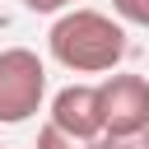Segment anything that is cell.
Masks as SVG:
<instances>
[{"label":"cell","instance_id":"cell-1","mask_svg":"<svg viewBox=\"0 0 149 149\" xmlns=\"http://www.w3.org/2000/svg\"><path fill=\"white\" fill-rule=\"evenodd\" d=\"M126 28L102 14V9H65L51 33H47V51L56 65H65L70 74H107L126 61Z\"/></svg>","mask_w":149,"mask_h":149},{"label":"cell","instance_id":"cell-3","mask_svg":"<svg viewBox=\"0 0 149 149\" xmlns=\"http://www.w3.org/2000/svg\"><path fill=\"white\" fill-rule=\"evenodd\" d=\"M98 112L102 135H130L149 126V79L144 74H107L98 84Z\"/></svg>","mask_w":149,"mask_h":149},{"label":"cell","instance_id":"cell-8","mask_svg":"<svg viewBox=\"0 0 149 149\" xmlns=\"http://www.w3.org/2000/svg\"><path fill=\"white\" fill-rule=\"evenodd\" d=\"M33 14H65V9H74V0H23Z\"/></svg>","mask_w":149,"mask_h":149},{"label":"cell","instance_id":"cell-2","mask_svg":"<svg viewBox=\"0 0 149 149\" xmlns=\"http://www.w3.org/2000/svg\"><path fill=\"white\" fill-rule=\"evenodd\" d=\"M47 102V65L28 47L0 51V126H23Z\"/></svg>","mask_w":149,"mask_h":149},{"label":"cell","instance_id":"cell-6","mask_svg":"<svg viewBox=\"0 0 149 149\" xmlns=\"http://www.w3.org/2000/svg\"><path fill=\"white\" fill-rule=\"evenodd\" d=\"M112 14H116V23L149 28V0H112Z\"/></svg>","mask_w":149,"mask_h":149},{"label":"cell","instance_id":"cell-5","mask_svg":"<svg viewBox=\"0 0 149 149\" xmlns=\"http://www.w3.org/2000/svg\"><path fill=\"white\" fill-rule=\"evenodd\" d=\"M37 149H93L88 140H74V135H65V130H56L51 121L37 130Z\"/></svg>","mask_w":149,"mask_h":149},{"label":"cell","instance_id":"cell-4","mask_svg":"<svg viewBox=\"0 0 149 149\" xmlns=\"http://www.w3.org/2000/svg\"><path fill=\"white\" fill-rule=\"evenodd\" d=\"M47 121L74 140H88L98 144L102 140V112H98V84H65L56 98H51V112Z\"/></svg>","mask_w":149,"mask_h":149},{"label":"cell","instance_id":"cell-7","mask_svg":"<svg viewBox=\"0 0 149 149\" xmlns=\"http://www.w3.org/2000/svg\"><path fill=\"white\" fill-rule=\"evenodd\" d=\"M93 149H149V126L144 130H130V135H102Z\"/></svg>","mask_w":149,"mask_h":149}]
</instances>
